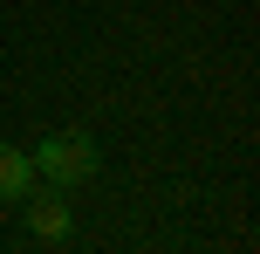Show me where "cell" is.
<instances>
[{
    "label": "cell",
    "instance_id": "obj_1",
    "mask_svg": "<svg viewBox=\"0 0 260 254\" xmlns=\"http://www.w3.org/2000/svg\"><path fill=\"white\" fill-rule=\"evenodd\" d=\"M27 158H35V179H48V186H62V192L69 186H89V179L103 172V151H96L89 131H48Z\"/></svg>",
    "mask_w": 260,
    "mask_h": 254
},
{
    "label": "cell",
    "instance_id": "obj_3",
    "mask_svg": "<svg viewBox=\"0 0 260 254\" xmlns=\"http://www.w3.org/2000/svg\"><path fill=\"white\" fill-rule=\"evenodd\" d=\"M35 186V158L14 145H0V206H21V192Z\"/></svg>",
    "mask_w": 260,
    "mask_h": 254
},
{
    "label": "cell",
    "instance_id": "obj_2",
    "mask_svg": "<svg viewBox=\"0 0 260 254\" xmlns=\"http://www.w3.org/2000/svg\"><path fill=\"white\" fill-rule=\"evenodd\" d=\"M21 206H27V234H35V241H69L76 213H69V192H62V186L35 179V186L21 192Z\"/></svg>",
    "mask_w": 260,
    "mask_h": 254
}]
</instances>
